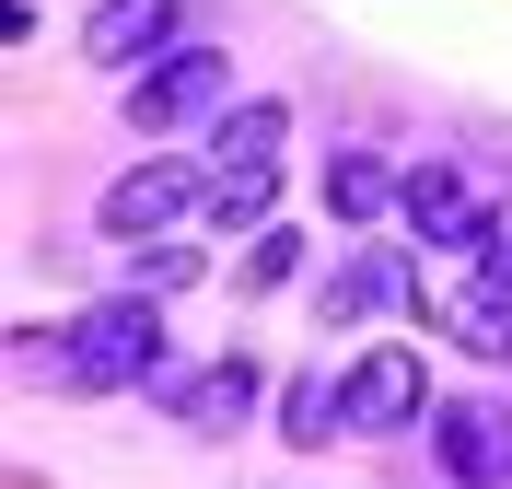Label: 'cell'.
I'll return each instance as SVG.
<instances>
[{
    "instance_id": "obj_1",
    "label": "cell",
    "mask_w": 512,
    "mask_h": 489,
    "mask_svg": "<svg viewBox=\"0 0 512 489\" xmlns=\"http://www.w3.org/2000/svg\"><path fill=\"white\" fill-rule=\"evenodd\" d=\"M59 373H70L82 396L152 385V373H163V303H152V292H105V303H82V315H70V338H59Z\"/></svg>"
},
{
    "instance_id": "obj_2",
    "label": "cell",
    "mask_w": 512,
    "mask_h": 489,
    "mask_svg": "<svg viewBox=\"0 0 512 489\" xmlns=\"http://www.w3.org/2000/svg\"><path fill=\"white\" fill-rule=\"evenodd\" d=\"M198 210H210V163L198 152H152V163H128L117 187L94 198V233L105 245H152V233H187Z\"/></svg>"
},
{
    "instance_id": "obj_3",
    "label": "cell",
    "mask_w": 512,
    "mask_h": 489,
    "mask_svg": "<svg viewBox=\"0 0 512 489\" xmlns=\"http://www.w3.org/2000/svg\"><path fill=\"white\" fill-rule=\"evenodd\" d=\"M338 408H350V431H361V443H384V431L431 420V361H419L408 338H373V350L338 373Z\"/></svg>"
},
{
    "instance_id": "obj_4",
    "label": "cell",
    "mask_w": 512,
    "mask_h": 489,
    "mask_svg": "<svg viewBox=\"0 0 512 489\" xmlns=\"http://www.w3.org/2000/svg\"><path fill=\"white\" fill-rule=\"evenodd\" d=\"M222 47H163L140 82H128V129H152V140H175V129H198V117H222Z\"/></svg>"
},
{
    "instance_id": "obj_5",
    "label": "cell",
    "mask_w": 512,
    "mask_h": 489,
    "mask_svg": "<svg viewBox=\"0 0 512 489\" xmlns=\"http://www.w3.org/2000/svg\"><path fill=\"white\" fill-rule=\"evenodd\" d=\"M431 455H443L454 489H512V408H501V396H454V408H431Z\"/></svg>"
},
{
    "instance_id": "obj_6",
    "label": "cell",
    "mask_w": 512,
    "mask_h": 489,
    "mask_svg": "<svg viewBox=\"0 0 512 489\" xmlns=\"http://www.w3.org/2000/svg\"><path fill=\"white\" fill-rule=\"evenodd\" d=\"M152 396H163V408L198 431V443H222V431H245V420H256L268 373H256L245 350H233V361H210V373H175V361H163V373H152Z\"/></svg>"
},
{
    "instance_id": "obj_7",
    "label": "cell",
    "mask_w": 512,
    "mask_h": 489,
    "mask_svg": "<svg viewBox=\"0 0 512 489\" xmlns=\"http://www.w3.org/2000/svg\"><path fill=\"white\" fill-rule=\"evenodd\" d=\"M396 222H408L419 245L466 257V245H478V222H489V198H478V175H466V163H408V198H396Z\"/></svg>"
},
{
    "instance_id": "obj_8",
    "label": "cell",
    "mask_w": 512,
    "mask_h": 489,
    "mask_svg": "<svg viewBox=\"0 0 512 489\" xmlns=\"http://www.w3.org/2000/svg\"><path fill=\"white\" fill-rule=\"evenodd\" d=\"M175 47V0H94L82 12V59L94 70H152Z\"/></svg>"
},
{
    "instance_id": "obj_9",
    "label": "cell",
    "mask_w": 512,
    "mask_h": 489,
    "mask_svg": "<svg viewBox=\"0 0 512 489\" xmlns=\"http://www.w3.org/2000/svg\"><path fill=\"white\" fill-rule=\"evenodd\" d=\"M396 303H408V268L384 257V245H350V257L326 268L315 315H326V326H361V315H396Z\"/></svg>"
},
{
    "instance_id": "obj_10",
    "label": "cell",
    "mask_w": 512,
    "mask_h": 489,
    "mask_svg": "<svg viewBox=\"0 0 512 489\" xmlns=\"http://www.w3.org/2000/svg\"><path fill=\"white\" fill-rule=\"evenodd\" d=\"M291 152V105L268 94V105H222V117H210V175H256V163H280Z\"/></svg>"
},
{
    "instance_id": "obj_11",
    "label": "cell",
    "mask_w": 512,
    "mask_h": 489,
    "mask_svg": "<svg viewBox=\"0 0 512 489\" xmlns=\"http://www.w3.org/2000/svg\"><path fill=\"white\" fill-rule=\"evenodd\" d=\"M396 198H408V175H396V163H384V152H361V140H350V152H338V163H326V210H338V222H384V210H396Z\"/></svg>"
},
{
    "instance_id": "obj_12",
    "label": "cell",
    "mask_w": 512,
    "mask_h": 489,
    "mask_svg": "<svg viewBox=\"0 0 512 489\" xmlns=\"http://www.w3.org/2000/svg\"><path fill=\"white\" fill-rule=\"evenodd\" d=\"M198 222L268 233V222H280V163H256V175H210V210H198Z\"/></svg>"
},
{
    "instance_id": "obj_13",
    "label": "cell",
    "mask_w": 512,
    "mask_h": 489,
    "mask_svg": "<svg viewBox=\"0 0 512 489\" xmlns=\"http://www.w3.org/2000/svg\"><path fill=\"white\" fill-rule=\"evenodd\" d=\"M280 431L303 443V455H315V443H350V408H338V385H315V373H303V385H280Z\"/></svg>"
},
{
    "instance_id": "obj_14",
    "label": "cell",
    "mask_w": 512,
    "mask_h": 489,
    "mask_svg": "<svg viewBox=\"0 0 512 489\" xmlns=\"http://www.w3.org/2000/svg\"><path fill=\"white\" fill-rule=\"evenodd\" d=\"M233 280H245L256 303L280 292V280H303V233H291V222H268V233H245V257H233Z\"/></svg>"
},
{
    "instance_id": "obj_15",
    "label": "cell",
    "mask_w": 512,
    "mask_h": 489,
    "mask_svg": "<svg viewBox=\"0 0 512 489\" xmlns=\"http://www.w3.org/2000/svg\"><path fill=\"white\" fill-rule=\"evenodd\" d=\"M187 280H198V245H187V233H152V245H128V292H187Z\"/></svg>"
},
{
    "instance_id": "obj_16",
    "label": "cell",
    "mask_w": 512,
    "mask_h": 489,
    "mask_svg": "<svg viewBox=\"0 0 512 489\" xmlns=\"http://www.w3.org/2000/svg\"><path fill=\"white\" fill-rule=\"evenodd\" d=\"M466 268H478L489 292H512V198H501V210L478 222V245H466Z\"/></svg>"
}]
</instances>
